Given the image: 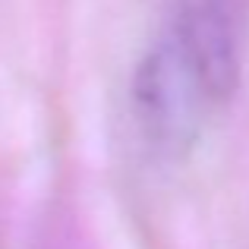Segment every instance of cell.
Returning <instances> with one entry per match:
<instances>
[{
    "label": "cell",
    "instance_id": "1",
    "mask_svg": "<svg viewBox=\"0 0 249 249\" xmlns=\"http://www.w3.org/2000/svg\"><path fill=\"white\" fill-rule=\"evenodd\" d=\"M221 104L224 98L199 54L170 19L133 79V107L145 142L164 158H183L199 142L205 117Z\"/></svg>",
    "mask_w": 249,
    "mask_h": 249
},
{
    "label": "cell",
    "instance_id": "2",
    "mask_svg": "<svg viewBox=\"0 0 249 249\" xmlns=\"http://www.w3.org/2000/svg\"><path fill=\"white\" fill-rule=\"evenodd\" d=\"M199 3H212V6H221V10L233 13V16H240V13H243V0H199Z\"/></svg>",
    "mask_w": 249,
    "mask_h": 249
}]
</instances>
